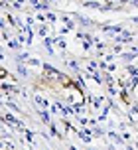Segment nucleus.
I'll return each instance as SVG.
<instances>
[{
  "label": "nucleus",
  "instance_id": "1",
  "mask_svg": "<svg viewBox=\"0 0 138 150\" xmlns=\"http://www.w3.org/2000/svg\"><path fill=\"white\" fill-rule=\"evenodd\" d=\"M44 73H46L49 79H55V81H61L63 79V75L59 73V71H55L51 65H44Z\"/></svg>",
  "mask_w": 138,
  "mask_h": 150
},
{
  "label": "nucleus",
  "instance_id": "2",
  "mask_svg": "<svg viewBox=\"0 0 138 150\" xmlns=\"http://www.w3.org/2000/svg\"><path fill=\"white\" fill-rule=\"evenodd\" d=\"M36 103H38V105H42V107H47V101L42 97V95H36Z\"/></svg>",
  "mask_w": 138,
  "mask_h": 150
}]
</instances>
